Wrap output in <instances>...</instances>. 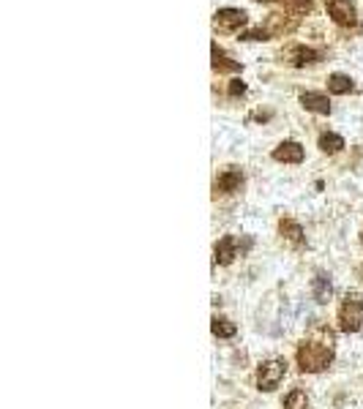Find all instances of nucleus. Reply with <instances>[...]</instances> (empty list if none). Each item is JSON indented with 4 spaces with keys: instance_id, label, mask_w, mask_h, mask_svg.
Masks as SVG:
<instances>
[{
    "instance_id": "f257e3e1",
    "label": "nucleus",
    "mask_w": 363,
    "mask_h": 409,
    "mask_svg": "<svg viewBox=\"0 0 363 409\" xmlns=\"http://www.w3.org/2000/svg\"><path fill=\"white\" fill-rule=\"evenodd\" d=\"M298 369L303 374H317L333 363V333L325 325H311V336L298 346Z\"/></svg>"
},
{
    "instance_id": "f03ea898",
    "label": "nucleus",
    "mask_w": 363,
    "mask_h": 409,
    "mask_svg": "<svg viewBox=\"0 0 363 409\" xmlns=\"http://www.w3.org/2000/svg\"><path fill=\"white\" fill-rule=\"evenodd\" d=\"M339 327L344 333H358L363 327V300L358 295H347L339 306Z\"/></svg>"
},
{
    "instance_id": "7ed1b4c3",
    "label": "nucleus",
    "mask_w": 363,
    "mask_h": 409,
    "mask_svg": "<svg viewBox=\"0 0 363 409\" xmlns=\"http://www.w3.org/2000/svg\"><path fill=\"white\" fill-rule=\"evenodd\" d=\"M287 377V360L284 357H273V360H265L257 371V387L270 393L281 385V379Z\"/></svg>"
},
{
    "instance_id": "20e7f679",
    "label": "nucleus",
    "mask_w": 363,
    "mask_h": 409,
    "mask_svg": "<svg viewBox=\"0 0 363 409\" xmlns=\"http://www.w3.org/2000/svg\"><path fill=\"white\" fill-rule=\"evenodd\" d=\"M325 11L339 28H344V31L358 28V11H355L353 0H325Z\"/></svg>"
},
{
    "instance_id": "39448f33",
    "label": "nucleus",
    "mask_w": 363,
    "mask_h": 409,
    "mask_svg": "<svg viewBox=\"0 0 363 409\" xmlns=\"http://www.w3.org/2000/svg\"><path fill=\"white\" fill-rule=\"evenodd\" d=\"M323 49H314V47H306V44H290L281 49V61H287L290 65H311L323 61Z\"/></svg>"
},
{
    "instance_id": "423d86ee",
    "label": "nucleus",
    "mask_w": 363,
    "mask_h": 409,
    "mask_svg": "<svg viewBox=\"0 0 363 409\" xmlns=\"http://www.w3.org/2000/svg\"><path fill=\"white\" fill-rule=\"evenodd\" d=\"M249 22V14L243 11V8H219L216 14H213V25L219 28V31H240L243 25Z\"/></svg>"
},
{
    "instance_id": "0eeeda50",
    "label": "nucleus",
    "mask_w": 363,
    "mask_h": 409,
    "mask_svg": "<svg viewBox=\"0 0 363 409\" xmlns=\"http://www.w3.org/2000/svg\"><path fill=\"white\" fill-rule=\"evenodd\" d=\"M243 186V172L238 169V167H227L219 178H216V194H232V191H238Z\"/></svg>"
},
{
    "instance_id": "6e6552de",
    "label": "nucleus",
    "mask_w": 363,
    "mask_h": 409,
    "mask_svg": "<svg viewBox=\"0 0 363 409\" xmlns=\"http://www.w3.org/2000/svg\"><path fill=\"white\" fill-rule=\"evenodd\" d=\"M273 158L281 161V164H300L303 161V148H300V142H295V139H287V142H281L273 151Z\"/></svg>"
},
{
    "instance_id": "1a4fd4ad",
    "label": "nucleus",
    "mask_w": 363,
    "mask_h": 409,
    "mask_svg": "<svg viewBox=\"0 0 363 409\" xmlns=\"http://www.w3.org/2000/svg\"><path fill=\"white\" fill-rule=\"evenodd\" d=\"M287 17H290V14H270L268 22L263 25L265 33L273 38V36H284V33L295 31L298 20H287Z\"/></svg>"
},
{
    "instance_id": "9d476101",
    "label": "nucleus",
    "mask_w": 363,
    "mask_h": 409,
    "mask_svg": "<svg viewBox=\"0 0 363 409\" xmlns=\"http://www.w3.org/2000/svg\"><path fill=\"white\" fill-rule=\"evenodd\" d=\"M300 104L309 109V112H317V115H330V101L325 93H317V91H306L300 93Z\"/></svg>"
},
{
    "instance_id": "9b49d317",
    "label": "nucleus",
    "mask_w": 363,
    "mask_h": 409,
    "mask_svg": "<svg viewBox=\"0 0 363 409\" xmlns=\"http://www.w3.org/2000/svg\"><path fill=\"white\" fill-rule=\"evenodd\" d=\"M279 232H281V238L287 240V243H293L295 249H300L303 243H306V235H303V226L293 219H281L279 221Z\"/></svg>"
},
{
    "instance_id": "f8f14e48",
    "label": "nucleus",
    "mask_w": 363,
    "mask_h": 409,
    "mask_svg": "<svg viewBox=\"0 0 363 409\" xmlns=\"http://www.w3.org/2000/svg\"><path fill=\"white\" fill-rule=\"evenodd\" d=\"M210 55H213V71H219V74H235V71H240V63L232 61L230 55H227L219 44H213Z\"/></svg>"
},
{
    "instance_id": "ddd939ff",
    "label": "nucleus",
    "mask_w": 363,
    "mask_h": 409,
    "mask_svg": "<svg viewBox=\"0 0 363 409\" xmlns=\"http://www.w3.org/2000/svg\"><path fill=\"white\" fill-rule=\"evenodd\" d=\"M216 265H230L232 259L238 256V240L232 235H224L219 243H216Z\"/></svg>"
},
{
    "instance_id": "4468645a",
    "label": "nucleus",
    "mask_w": 363,
    "mask_h": 409,
    "mask_svg": "<svg viewBox=\"0 0 363 409\" xmlns=\"http://www.w3.org/2000/svg\"><path fill=\"white\" fill-rule=\"evenodd\" d=\"M328 91L336 95H347L355 91V82L347 74H330L328 77Z\"/></svg>"
},
{
    "instance_id": "2eb2a0df",
    "label": "nucleus",
    "mask_w": 363,
    "mask_h": 409,
    "mask_svg": "<svg viewBox=\"0 0 363 409\" xmlns=\"http://www.w3.org/2000/svg\"><path fill=\"white\" fill-rule=\"evenodd\" d=\"M311 292H314V300L317 303H328L330 295H333V284H330V279L325 276V273H317V279H314V284H311Z\"/></svg>"
},
{
    "instance_id": "dca6fc26",
    "label": "nucleus",
    "mask_w": 363,
    "mask_h": 409,
    "mask_svg": "<svg viewBox=\"0 0 363 409\" xmlns=\"http://www.w3.org/2000/svg\"><path fill=\"white\" fill-rule=\"evenodd\" d=\"M210 330H213V336H216V339H232V336L238 333V327L232 325L230 319H224V316H213Z\"/></svg>"
},
{
    "instance_id": "f3484780",
    "label": "nucleus",
    "mask_w": 363,
    "mask_h": 409,
    "mask_svg": "<svg viewBox=\"0 0 363 409\" xmlns=\"http://www.w3.org/2000/svg\"><path fill=\"white\" fill-rule=\"evenodd\" d=\"M320 151L323 153H339L341 148H344V139L339 137V134H330V131H325V134H320Z\"/></svg>"
},
{
    "instance_id": "a211bd4d",
    "label": "nucleus",
    "mask_w": 363,
    "mask_h": 409,
    "mask_svg": "<svg viewBox=\"0 0 363 409\" xmlns=\"http://www.w3.org/2000/svg\"><path fill=\"white\" fill-rule=\"evenodd\" d=\"M306 407H309V396H306L303 390H298L295 387V390L284 399V407L281 409H306Z\"/></svg>"
},
{
    "instance_id": "6ab92c4d",
    "label": "nucleus",
    "mask_w": 363,
    "mask_h": 409,
    "mask_svg": "<svg viewBox=\"0 0 363 409\" xmlns=\"http://www.w3.org/2000/svg\"><path fill=\"white\" fill-rule=\"evenodd\" d=\"M243 93H246V85H243L240 79H232L230 82V95L232 98H240Z\"/></svg>"
},
{
    "instance_id": "aec40b11",
    "label": "nucleus",
    "mask_w": 363,
    "mask_h": 409,
    "mask_svg": "<svg viewBox=\"0 0 363 409\" xmlns=\"http://www.w3.org/2000/svg\"><path fill=\"white\" fill-rule=\"evenodd\" d=\"M295 11H309V6H311V0H287Z\"/></svg>"
},
{
    "instance_id": "412c9836",
    "label": "nucleus",
    "mask_w": 363,
    "mask_h": 409,
    "mask_svg": "<svg viewBox=\"0 0 363 409\" xmlns=\"http://www.w3.org/2000/svg\"><path fill=\"white\" fill-rule=\"evenodd\" d=\"M257 3H273V0H257Z\"/></svg>"
},
{
    "instance_id": "4be33fe9",
    "label": "nucleus",
    "mask_w": 363,
    "mask_h": 409,
    "mask_svg": "<svg viewBox=\"0 0 363 409\" xmlns=\"http://www.w3.org/2000/svg\"><path fill=\"white\" fill-rule=\"evenodd\" d=\"M361 279H363V265H361Z\"/></svg>"
},
{
    "instance_id": "5701e85b",
    "label": "nucleus",
    "mask_w": 363,
    "mask_h": 409,
    "mask_svg": "<svg viewBox=\"0 0 363 409\" xmlns=\"http://www.w3.org/2000/svg\"><path fill=\"white\" fill-rule=\"evenodd\" d=\"M361 243H363V232H361Z\"/></svg>"
}]
</instances>
